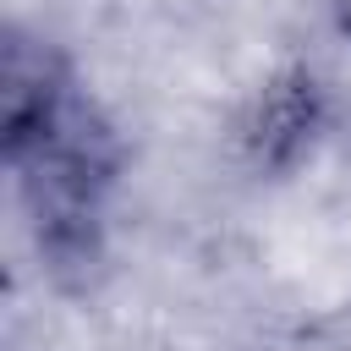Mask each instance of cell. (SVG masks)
Here are the masks:
<instances>
[{"mask_svg":"<svg viewBox=\"0 0 351 351\" xmlns=\"http://www.w3.org/2000/svg\"><path fill=\"white\" fill-rule=\"evenodd\" d=\"M5 159L38 230V252L55 263L88 258L115 176V143L71 71L22 38L5 55Z\"/></svg>","mask_w":351,"mask_h":351,"instance_id":"6da1fadb","label":"cell"},{"mask_svg":"<svg viewBox=\"0 0 351 351\" xmlns=\"http://www.w3.org/2000/svg\"><path fill=\"white\" fill-rule=\"evenodd\" d=\"M340 22H346V33H351V0H340Z\"/></svg>","mask_w":351,"mask_h":351,"instance_id":"7a4b0ae2","label":"cell"}]
</instances>
